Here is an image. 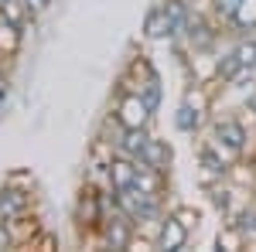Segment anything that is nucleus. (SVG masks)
Segmentation results:
<instances>
[{
	"label": "nucleus",
	"mask_w": 256,
	"mask_h": 252,
	"mask_svg": "<svg viewBox=\"0 0 256 252\" xmlns=\"http://www.w3.org/2000/svg\"><path fill=\"white\" fill-rule=\"evenodd\" d=\"M205 136H212V140H216V147L229 157V160L246 157V154H250V147H253V130H250L246 116H236V113L212 116V123H208Z\"/></svg>",
	"instance_id": "f257e3e1"
},
{
	"label": "nucleus",
	"mask_w": 256,
	"mask_h": 252,
	"mask_svg": "<svg viewBox=\"0 0 256 252\" xmlns=\"http://www.w3.org/2000/svg\"><path fill=\"white\" fill-rule=\"evenodd\" d=\"M110 116L116 119L120 126H126V130H137V126H154L158 113L144 102V96H140V89H137V92H113Z\"/></svg>",
	"instance_id": "f03ea898"
},
{
	"label": "nucleus",
	"mask_w": 256,
	"mask_h": 252,
	"mask_svg": "<svg viewBox=\"0 0 256 252\" xmlns=\"http://www.w3.org/2000/svg\"><path fill=\"white\" fill-rule=\"evenodd\" d=\"M134 235H137V222H134L126 212H120V208H116V212L106 215V222H102V229H99V249L126 252Z\"/></svg>",
	"instance_id": "7ed1b4c3"
},
{
	"label": "nucleus",
	"mask_w": 256,
	"mask_h": 252,
	"mask_svg": "<svg viewBox=\"0 0 256 252\" xmlns=\"http://www.w3.org/2000/svg\"><path fill=\"white\" fill-rule=\"evenodd\" d=\"M154 246H158L160 252H188L192 249V232H188L171 212H164L160 222H158V229H154Z\"/></svg>",
	"instance_id": "20e7f679"
},
{
	"label": "nucleus",
	"mask_w": 256,
	"mask_h": 252,
	"mask_svg": "<svg viewBox=\"0 0 256 252\" xmlns=\"http://www.w3.org/2000/svg\"><path fill=\"white\" fill-rule=\"evenodd\" d=\"M28 212H38V191H28L20 184H10L4 181L0 184V218H18V215H28Z\"/></svg>",
	"instance_id": "39448f33"
},
{
	"label": "nucleus",
	"mask_w": 256,
	"mask_h": 252,
	"mask_svg": "<svg viewBox=\"0 0 256 252\" xmlns=\"http://www.w3.org/2000/svg\"><path fill=\"white\" fill-rule=\"evenodd\" d=\"M137 164L140 167H150V171H160V174H171V167H174V147H171V140L150 133V140L144 143V150L137 157Z\"/></svg>",
	"instance_id": "423d86ee"
},
{
	"label": "nucleus",
	"mask_w": 256,
	"mask_h": 252,
	"mask_svg": "<svg viewBox=\"0 0 256 252\" xmlns=\"http://www.w3.org/2000/svg\"><path fill=\"white\" fill-rule=\"evenodd\" d=\"M140 38L150 41V44H168V41L174 38V34H171V20H168V14H164L160 0H154V3L147 7L144 24H140Z\"/></svg>",
	"instance_id": "0eeeda50"
},
{
	"label": "nucleus",
	"mask_w": 256,
	"mask_h": 252,
	"mask_svg": "<svg viewBox=\"0 0 256 252\" xmlns=\"http://www.w3.org/2000/svg\"><path fill=\"white\" fill-rule=\"evenodd\" d=\"M208 123H212V119L202 116L195 106H188L184 99L178 102V109H174V130H178L181 136H192V140H198V136L208 130Z\"/></svg>",
	"instance_id": "6e6552de"
},
{
	"label": "nucleus",
	"mask_w": 256,
	"mask_h": 252,
	"mask_svg": "<svg viewBox=\"0 0 256 252\" xmlns=\"http://www.w3.org/2000/svg\"><path fill=\"white\" fill-rule=\"evenodd\" d=\"M137 157H126V154H113L110 160V188H116V191H126V188H134L137 184Z\"/></svg>",
	"instance_id": "1a4fd4ad"
},
{
	"label": "nucleus",
	"mask_w": 256,
	"mask_h": 252,
	"mask_svg": "<svg viewBox=\"0 0 256 252\" xmlns=\"http://www.w3.org/2000/svg\"><path fill=\"white\" fill-rule=\"evenodd\" d=\"M226 34H256V0H239L236 14L226 24Z\"/></svg>",
	"instance_id": "9d476101"
},
{
	"label": "nucleus",
	"mask_w": 256,
	"mask_h": 252,
	"mask_svg": "<svg viewBox=\"0 0 256 252\" xmlns=\"http://www.w3.org/2000/svg\"><path fill=\"white\" fill-rule=\"evenodd\" d=\"M216 249H222V252H242V249H250V239H246V232L239 229L236 222H222L218 232H216Z\"/></svg>",
	"instance_id": "9b49d317"
},
{
	"label": "nucleus",
	"mask_w": 256,
	"mask_h": 252,
	"mask_svg": "<svg viewBox=\"0 0 256 252\" xmlns=\"http://www.w3.org/2000/svg\"><path fill=\"white\" fill-rule=\"evenodd\" d=\"M150 126H137V130H120L116 133V154H126V157H140V150H144V143L150 140Z\"/></svg>",
	"instance_id": "f8f14e48"
},
{
	"label": "nucleus",
	"mask_w": 256,
	"mask_h": 252,
	"mask_svg": "<svg viewBox=\"0 0 256 252\" xmlns=\"http://www.w3.org/2000/svg\"><path fill=\"white\" fill-rule=\"evenodd\" d=\"M134 188H140V191H147V194H158V198H168V194H171V174H160V171H150V167H140Z\"/></svg>",
	"instance_id": "ddd939ff"
},
{
	"label": "nucleus",
	"mask_w": 256,
	"mask_h": 252,
	"mask_svg": "<svg viewBox=\"0 0 256 252\" xmlns=\"http://www.w3.org/2000/svg\"><path fill=\"white\" fill-rule=\"evenodd\" d=\"M246 68H242V61L239 55L232 51V44H222L218 48V85H229V82H236Z\"/></svg>",
	"instance_id": "4468645a"
},
{
	"label": "nucleus",
	"mask_w": 256,
	"mask_h": 252,
	"mask_svg": "<svg viewBox=\"0 0 256 252\" xmlns=\"http://www.w3.org/2000/svg\"><path fill=\"white\" fill-rule=\"evenodd\" d=\"M168 212L174 215V218H178V222H181V225H184L192 235H195L198 229H202V222H205V212H202L198 205H192V201H178V205H171Z\"/></svg>",
	"instance_id": "2eb2a0df"
},
{
	"label": "nucleus",
	"mask_w": 256,
	"mask_h": 252,
	"mask_svg": "<svg viewBox=\"0 0 256 252\" xmlns=\"http://www.w3.org/2000/svg\"><path fill=\"white\" fill-rule=\"evenodd\" d=\"M232 51L239 55V61H242L246 72L256 68V34H236V38H232Z\"/></svg>",
	"instance_id": "dca6fc26"
},
{
	"label": "nucleus",
	"mask_w": 256,
	"mask_h": 252,
	"mask_svg": "<svg viewBox=\"0 0 256 252\" xmlns=\"http://www.w3.org/2000/svg\"><path fill=\"white\" fill-rule=\"evenodd\" d=\"M232 222H236L239 229L246 232L250 246H256V198H253V194H250V201H246V205L239 208V215L232 218Z\"/></svg>",
	"instance_id": "f3484780"
},
{
	"label": "nucleus",
	"mask_w": 256,
	"mask_h": 252,
	"mask_svg": "<svg viewBox=\"0 0 256 252\" xmlns=\"http://www.w3.org/2000/svg\"><path fill=\"white\" fill-rule=\"evenodd\" d=\"M140 96H144V102H147L154 113H160V106H164V78L160 75L147 78V82L140 85Z\"/></svg>",
	"instance_id": "a211bd4d"
},
{
	"label": "nucleus",
	"mask_w": 256,
	"mask_h": 252,
	"mask_svg": "<svg viewBox=\"0 0 256 252\" xmlns=\"http://www.w3.org/2000/svg\"><path fill=\"white\" fill-rule=\"evenodd\" d=\"M205 3H208V10H212V17H216L218 24H222V27L229 24V17L236 14V7H239V0H205Z\"/></svg>",
	"instance_id": "6ab92c4d"
},
{
	"label": "nucleus",
	"mask_w": 256,
	"mask_h": 252,
	"mask_svg": "<svg viewBox=\"0 0 256 252\" xmlns=\"http://www.w3.org/2000/svg\"><path fill=\"white\" fill-rule=\"evenodd\" d=\"M4 181H10V184H20V188H28V191H38V177L31 174L28 167H20V171H7Z\"/></svg>",
	"instance_id": "aec40b11"
},
{
	"label": "nucleus",
	"mask_w": 256,
	"mask_h": 252,
	"mask_svg": "<svg viewBox=\"0 0 256 252\" xmlns=\"http://www.w3.org/2000/svg\"><path fill=\"white\" fill-rule=\"evenodd\" d=\"M62 242H58V235L52 232V229H48V225H44V229H41L38 235H34V242H31V249H41V252H52V249H58Z\"/></svg>",
	"instance_id": "412c9836"
},
{
	"label": "nucleus",
	"mask_w": 256,
	"mask_h": 252,
	"mask_svg": "<svg viewBox=\"0 0 256 252\" xmlns=\"http://www.w3.org/2000/svg\"><path fill=\"white\" fill-rule=\"evenodd\" d=\"M7 249H18V242H14V229H10V222L0 218V252H7Z\"/></svg>",
	"instance_id": "4be33fe9"
},
{
	"label": "nucleus",
	"mask_w": 256,
	"mask_h": 252,
	"mask_svg": "<svg viewBox=\"0 0 256 252\" xmlns=\"http://www.w3.org/2000/svg\"><path fill=\"white\" fill-rule=\"evenodd\" d=\"M239 109H242V113L250 116V123L256 126V85L250 89V92H246V96H242V102H239Z\"/></svg>",
	"instance_id": "5701e85b"
},
{
	"label": "nucleus",
	"mask_w": 256,
	"mask_h": 252,
	"mask_svg": "<svg viewBox=\"0 0 256 252\" xmlns=\"http://www.w3.org/2000/svg\"><path fill=\"white\" fill-rule=\"evenodd\" d=\"M24 3H28V10L34 14V20H41L52 7H55V0H24Z\"/></svg>",
	"instance_id": "b1692460"
},
{
	"label": "nucleus",
	"mask_w": 256,
	"mask_h": 252,
	"mask_svg": "<svg viewBox=\"0 0 256 252\" xmlns=\"http://www.w3.org/2000/svg\"><path fill=\"white\" fill-rule=\"evenodd\" d=\"M0 82H7V61H0Z\"/></svg>",
	"instance_id": "393cba45"
},
{
	"label": "nucleus",
	"mask_w": 256,
	"mask_h": 252,
	"mask_svg": "<svg viewBox=\"0 0 256 252\" xmlns=\"http://www.w3.org/2000/svg\"><path fill=\"white\" fill-rule=\"evenodd\" d=\"M0 61H7V58H4V55H0Z\"/></svg>",
	"instance_id": "a878e982"
},
{
	"label": "nucleus",
	"mask_w": 256,
	"mask_h": 252,
	"mask_svg": "<svg viewBox=\"0 0 256 252\" xmlns=\"http://www.w3.org/2000/svg\"><path fill=\"white\" fill-rule=\"evenodd\" d=\"M253 133H256V126H253Z\"/></svg>",
	"instance_id": "bb28decb"
}]
</instances>
